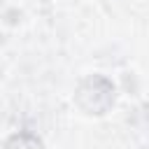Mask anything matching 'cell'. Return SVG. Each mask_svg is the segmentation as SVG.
Masks as SVG:
<instances>
[{"mask_svg":"<svg viewBox=\"0 0 149 149\" xmlns=\"http://www.w3.org/2000/svg\"><path fill=\"white\" fill-rule=\"evenodd\" d=\"M16 142H19L21 149H42L40 140H35V137H30V135H16Z\"/></svg>","mask_w":149,"mask_h":149,"instance_id":"6da1fadb","label":"cell"}]
</instances>
